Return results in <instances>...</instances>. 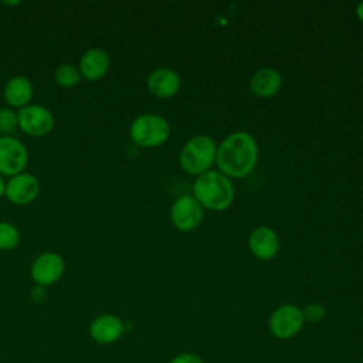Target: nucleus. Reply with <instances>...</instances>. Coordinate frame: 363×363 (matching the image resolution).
I'll return each instance as SVG.
<instances>
[{"label":"nucleus","instance_id":"obj_1","mask_svg":"<svg viewBox=\"0 0 363 363\" xmlns=\"http://www.w3.org/2000/svg\"><path fill=\"white\" fill-rule=\"evenodd\" d=\"M258 157L255 139L247 132L230 133L217 147L216 162L224 176L244 177L254 169Z\"/></svg>","mask_w":363,"mask_h":363},{"label":"nucleus","instance_id":"obj_2","mask_svg":"<svg viewBox=\"0 0 363 363\" xmlns=\"http://www.w3.org/2000/svg\"><path fill=\"white\" fill-rule=\"evenodd\" d=\"M194 199L213 211L228 208L234 200V187L227 176L221 172L207 170L200 174L193 184Z\"/></svg>","mask_w":363,"mask_h":363},{"label":"nucleus","instance_id":"obj_3","mask_svg":"<svg viewBox=\"0 0 363 363\" xmlns=\"http://www.w3.org/2000/svg\"><path fill=\"white\" fill-rule=\"evenodd\" d=\"M217 146L207 135L193 136L180 150V166L186 173L203 174L216 160Z\"/></svg>","mask_w":363,"mask_h":363},{"label":"nucleus","instance_id":"obj_4","mask_svg":"<svg viewBox=\"0 0 363 363\" xmlns=\"http://www.w3.org/2000/svg\"><path fill=\"white\" fill-rule=\"evenodd\" d=\"M170 126L167 121L156 113H142L136 116L129 128L130 139L142 147H155L167 140Z\"/></svg>","mask_w":363,"mask_h":363},{"label":"nucleus","instance_id":"obj_5","mask_svg":"<svg viewBox=\"0 0 363 363\" xmlns=\"http://www.w3.org/2000/svg\"><path fill=\"white\" fill-rule=\"evenodd\" d=\"M302 311L294 303H284L278 306L269 316L268 328L274 337L288 340L295 337L303 328Z\"/></svg>","mask_w":363,"mask_h":363},{"label":"nucleus","instance_id":"obj_6","mask_svg":"<svg viewBox=\"0 0 363 363\" xmlns=\"http://www.w3.org/2000/svg\"><path fill=\"white\" fill-rule=\"evenodd\" d=\"M28 162L26 145L10 135L0 136V174L13 177L24 172Z\"/></svg>","mask_w":363,"mask_h":363},{"label":"nucleus","instance_id":"obj_7","mask_svg":"<svg viewBox=\"0 0 363 363\" xmlns=\"http://www.w3.org/2000/svg\"><path fill=\"white\" fill-rule=\"evenodd\" d=\"M18 128L28 136H44L54 128L52 112L38 104H28L17 111Z\"/></svg>","mask_w":363,"mask_h":363},{"label":"nucleus","instance_id":"obj_8","mask_svg":"<svg viewBox=\"0 0 363 363\" xmlns=\"http://www.w3.org/2000/svg\"><path fill=\"white\" fill-rule=\"evenodd\" d=\"M203 216V207L193 196H182L176 199L170 207V220L180 231H191L197 228Z\"/></svg>","mask_w":363,"mask_h":363},{"label":"nucleus","instance_id":"obj_9","mask_svg":"<svg viewBox=\"0 0 363 363\" xmlns=\"http://www.w3.org/2000/svg\"><path fill=\"white\" fill-rule=\"evenodd\" d=\"M65 264L60 254L47 251L40 254L31 264L30 275L40 286H48L55 284L64 274Z\"/></svg>","mask_w":363,"mask_h":363},{"label":"nucleus","instance_id":"obj_10","mask_svg":"<svg viewBox=\"0 0 363 363\" xmlns=\"http://www.w3.org/2000/svg\"><path fill=\"white\" fill-rule=\"evenodd\" d=\"M40 193V182L31 174L21 172L13 177H10L6 183V193L9 201L17 206H24L31 203Z\"/></svg>","mask_w":363,"mask_h":363},{"label":"nucleus","instance_id":"obj_11","mask_svg":"<svg viewBox=\"0 0 363 363\" xmlns=\"http://www.w3.org/2000/svg\"><path fill=\"white\" fill-rule=\"evenodd\" d=\"M125 330L122 319L112 313H102L89 323V336L99 345H111L116 342Z\"/></svg>","mask_w":363,"mask_h":363},{"label":"nucleus","instance_id":"obj_12","mask_svg":"<svg viewBox=\"0 0 363 363\" xmlns=\"http://www.w3.org/2000/svg\"><path fill=\"white\" fill-rule=\"evenodd\" d=\"M248 247L254 257L262 261L274 258L279 250L278 234L267 225H259L251 231L248 237Z\"/></svg>","mask_w":363,"mask_h":363},{"label":"nucleus","instance_id":"obj_13","mask_svg":"<svg viewBox=\"0 0 363 363\" xmlns=\"http://www.w3.org/2000/svg\"><path fill=\"white\" fill-rule=\"evenodd\" d=\"M147 89L157 98L174 96L180 89V77L172 68H156L147 77Z\"/></svg>","mask_w":363,"mask_h":363},{"label":"nucleus","instance_id":"obj_14","mask_svg":"<svg viewBox=\"0 0 363 363\" xmlns=\"http://www.w3.org/2000/svg\"><path fill=\"white\" fill-rule=\"evenodd\" d=\"M109 68V55L105 50L92 47L88 48L79 58L78 69L81 77L89 81L101 79Z\"/></svg>","mask_w":363,"mask_h":363},{"label":"nucleus","instance_id":"obj_15","mask_svg":"<svg viewBox=\"0 0 363 363\" xmlns=\"http://www.w3.org/2000/svg\"><path fill=\"white\" fill-rule=\"evenodd\" d=\"M3 95L10 106L20 109L31 102L34 95V86L27 77L14 75L6 81Z\"/></svg>","mask_w":363,"mask_h":363},{"label":"nucleus","instance_id":"obj_16","mask_svg":"<svg viewBox=\"0 0 363 363\" xmlns=\"http://www.w3.org/2000/svg\"><path fill=\"white\" fill-rule=\"evenodd\" d=\"M281 84H282L281 74L271 67H264V68H259L251 77L250 88L254 95L261 98H269L279 91Z\"/></svg>","mask_w":363,"mask_h":363},{"label":"nucleus","instance_id":"obj_17","mask_svg":"<svg viewBox=\"0 0 363 363\" xmlns=\"http://www.w3.org/2000/svg\"><path fill=\"white\" fill-rule=\"evenodd\" d=\"M54 79L58 85L69 88L79 82L81 72L74 64H61L54 71Z\"/></svg>","mask_w":363,"mask_h":363},{"label":"nucleus","instance_id":"obj_18","mask_svg":"<svg viewBox=\"0 0 363 363\" xmlns=\"http://www.w3.org/2000/svg\"><path fill=\"white\" fill-rule=\"evenodd\" d=\"M21 235L18 228L9 223V221H0V250L1 251H10L16 248L20 244Z\"/></svg>","mask_w":363,"mask_h":363},{"label":"nucleus","instance_id":"obj_19","mask_svg":"<svg viewBox=\"0 0 363 363\" xmlns=\"http://www.w3.org/2000/svg\"><path fill=\"white\" fill-rule=\"evenodd\" d=\"M17 126V112H14L11 108H0V133L9 135Z\"/></svg>","mask_w":363,"mask_h":363},{"label":"nucleus","instance_id":"obj_20","mask_svg":"<svg viewBox=\"0 0 363 363\" xmlns=\"http://www.w3.org/2000/svg\"><path fill=\"white\" fill-rule=\"evenodd\" d=\"M302 316L305 322L309 323H319L323 318H325V308L318 303V302H312L308 303L303 309H302Z\"/></svg>","mask_w":363,"mask_h":363},{"label":"nucleus","instance_id":"obj_21","mask_svg":"<svg viewBox=\"0 0 363 363\" xmlns=\"http://www.w3.org/2000/svg\"><path fill=\"white\" fill-rule=\"evenodd\" d=\"M169 363H204L203 359L193 352H183L170 359Z\"/></svg>","mask_w":363,"mask_h":363},{"label":"nucleus","instance_id":"obj_22","mask_svg":"<svg viewBox=\"0 0 363 363\" xmlns=\"http://www.w3.org/2000/svg\"><path fill=\"white\" fill-rule=\"evenodd\" d=\"M356 16L359 17V20L363 23V1H360L356 7Z\"/></svg>","mask_w":363,"mask_h":363},{"label":"nucleus","instance_id":"obj_23","mask_svg":"<svg viewBox=\"0 0 363 363\" xmlns=\"http://www.w3.org/2000/svg\"><path fill=\"white\" fill-rule=\"evenodd\" d=\"M6 183H7V182H6V180L3 179V176L0 174V197L4 196V193H6Z\"/></svg>","mask_w":363,"mask_h":363},{"label":"nucleus","instance_id":"obj_24","mask_svg":"<svg viewBox=\"0 0 363 363\" xmlns=\"http://www.w3.org/2000/svg\"><path fill=\"white\" fill-rule=\"evenodd\" d=\"M3 3H4V4H7V6H17V4H20L21 1H20V0H14V1H10V0H4Z\"/></svg>","mask_w":363,"mask_h":363}]
</instances>
